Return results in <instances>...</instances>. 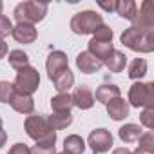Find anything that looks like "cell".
<instances>
[{
	"label": "cell",
	"mask_w": 154,
	"mask_h": 154,
	"mask_svg": "<svg viewBox=\"0 0 154 154\" xmlns=\"http://www.w3.org/2000/svg\"><path fill=\"white\" fill-rule=\"evenodd\" d=\"M24 129L31 140L36 141L38 147H54L56 131L51 129L45 114H31L24 122Z\"/></svg>",
	"instance_id": "6da1fadb"
},
{
	"label": "cell",
	"mask_w": 154,
	"mask_h": 154,
	"mask_svg": "<svg viewBox=\"0 0 154 154\" xmlns=\"http://www.w3.org/2000/svg\"><path fill=\"white\" fill-rule=\"evenodd\" d=\"M120 42L134 53H152L154 51V31H143L138 27H129L120 35Z\"/></svg>",
	"instance_id": "7a4b0ae2"
},
{
	"label": "cell",
	"mask_w": 154,
	"mask_h": 154,
	"mask_svg": "<svg viewBox=\"0 0 154 154\" xmlns=\"http://www.w3.org/2000/svg\"><path fill=\"white\" fill-rule=\"evenodd\" d=\"M49 6L45 2H33V0H27V2H20L17 4L13 17L17 20V24H29L35 26L38 22H42L47 15Z\"/></svg>",
	"instance_id": "3957f363"
},
{
	"label": "cell",
	"mask_w": 154,
	"mask_h": 154,
	"mask_svg": "<svg viewBox=\"0 0 154 154\" xmlns=\"http://www.w3.org/2000/svg\"><path fill=\"white\" fill-rule=\"evenodd\" d=\"M102 24H103L102 15L96 13V11L87 9V11L76 13V15L71 18V24H69V26H71V31H72L74 35L84 36V35H94V31H96Z\"/></svg>",
	"instance_id": "277c9868"
},
{
	"label": "cell",
	"mask_w": 154,
	"mask_h": 154,
	"mask_svg": "<svg viewBox=\"0 0 154 154\" xmlns=\"http://www.w3.org/2000/svg\"><path fill=\"white\" fill-rule=\"evenodd\" d=\"M127 103L134 109H145L154 107V84L152 82H134L129 89V100Z\"/></svg>",
	"instance_id": "5b68a950"
},
{
	"label": "cell",
	"mask_w": 154,
	"mask_h": 154,
	"mask_svg": "<svg viewBox=\"0 0 154 154\" xmlns=\"http://www.w3.org/2000/svg\"><path fill=\"white\" fill-rule=\"evenodd\" d=\"M15 89L20 91V93H26V94H33L38 91L40 87V74L35 67L27 65L20 71H17V78H15Z\"/></svg>",
	"instance_id": "8992f818"
},
{
	"label": "cell",
	"mask_w": 154,
	"mask_h": 154,
	"mask_svg": "<svg viewBox=\"0 0 154 154\" xmlns=\"http://www.w3.org/2000/svg\"><path fill=\"white\" fill-rule=\"evenodd\" d=\"M112 134L111 131L107 129H94L89 138H87V145L91 147L93 154H103V152H109L111 147H112Z\"/></svg>",
	"instance_id": "52a82bcc"
},
{
	"label": "cell",
	"mask_w": 154,
	"mask_h": 154,
	"mask_svg": "<svg viewBox=\"0 0 154 154\" xmlns=\"http://www.w3.org/2000/svg\"><path fill=\"white\" fill-rule=\"evenodd\" d=\"M132 27H138L143 31H154V9L149 0H145L138 8L136 18L132 20Z\"/></svg>",
	"instance_id": "ba28073f"
},
{
	"label": "cell",
	"mask_w": 154,
	"mask_h": 154,
	"mask_svg": "<svg viewBox=\"0 0 154 154\" xmlns=\"http://www.w3.org/2000/svg\"><path fill=\"white\" fill-rule=\"evenodd\" d=\"M65 69H69V58H67V54L63 51H53L47 56V62H45V71H47L49 80H53L54 76H58Z\"/></svg>",
	"instance_id": "9c48e42d"
},
{
	"label": "cell",
	"mask_w": 154,
	"mask_h": 154,
	"mask_svg": "<svg viewBox=\"0 0 154 154\" xmlns=\"http://www.w3.org/2000/svg\"><path fill=\"white\" fill-rule=\"evenodd\" d=\"M71 100H72V105L74 107H78L82 111H87V109H91L94 105V94H93V91L87 85L76 87L74 93L71 94Z\"/></svg>",
	"instance_id": "30bf717a"
},
{
	"label": "cell",
	"mask_w": 154,
	"mask_h": 154,
	"mask_svg": "<svg viewBox=\"0 0 154 154\" xmlns=\"http://www.w3.org/2000/svg\"><path fill=\"white\" fill-rule=\"evenodd\" d=\"M87 51H89L96 60H100V62L103 63V62L112 54L114 45H112V42H109V40H96V38H91Z\"/></svg>",
	"instance_id": "8fae6325"
},
{
	"label": "cell",
	"mask_w": 154,
	"mask_h": 154,
	"mask_svg": "<svg viewBox=\"0 0 154 154\" xmlns=\"http://www.w3.org/2000/svg\"><path fill=\"white\" fill-rule=\"evenodd\" d=\"M76 67H78L84 74H93V72H98L103 63L100 60H96L89 51H82L78 56H76Z\"/></svg>",
	"instance_id": "7c38bea8"
},
{
	"label": "cell",
	"mask_w": 154,
	"mask_h": 154,
	"mask_svg": "<svg viewBox=\"0 0 154 154\" xmlns=\"http://www.w3.org/2000/svg\"><path fill=\"white\" fill-rule=\"evenodd\" d=\"M11 36L18 42V44H33L38 36V31L35 26H29V24H17L13 26V31H11Z\"/></svg>",
	"instance_id": "4fadbf2b"
},
{
	"label": "cell",
	"mask_w": 154,
	"mask_h": 154,
	"mask_svg": "<svg viewBox=\"0 0 154 154\" xmlns=\"http://www.w3.org/2000/svg\"><path fill=\"white\" fill-rule=\"evenodd\" d=\"M9 105L17 112H20V114H33V111H35V100H33V96L26 94V93H20V91L15 93V96H13V100H11Z\"/></svg>",
	"instance_id": "5bb4252c"
},
{
	"label": "cell",
	"mask_w": 154,
	"mask_h": 154,
	"mask_svg": "<svg viewBox=\"0 0 154 154\" xmlns=\"http://www.w3.org/2000/svg\"><path fill=\"white\" fill-rule=\"evenodd\" d=\"M107 114L114 120V122H122L129 116V103L120 96V98H114L112 102H109L107 105Z\"/></svg>",
	"instance_id": "9a60e30c"
},
{
	"label": "cell",
	"mask_w": 154,
	"mask_h": 154,
	"mask_svg": "<svg viewBox=\"0 0 154 154\" xmlns=\"http://www.w3.org/2000/svg\"><path fill=\"white\" fill-rule=\"evenodd\" d=\"M120 96H122V93L116 84H102V85H98L96 94H94L96 102H100L103 105H107L109 102H112L114 98H120Z\"/></svg>",
	"instance_id": "2e32d148"
},
{
	"label": "cell",
	"mask_w": 154,
	"mask_h": 154,
	"mask_svg": "<svg viewBox=\"0 0 154 154\" xmlns=\"http://www.w3.org/2000/svg\"><path fill=\"white\" fill-rule=\"evenodd\" d=\"M141 134H143V131L136 123H127V125L120 127V131H118V136L123 143H136Z\"/></svg>",
	"instance_id": "e0dca14e"
},
{
	"label": "cell",
	"mask_w": 154,
	"mask_h": 154,
	"mask_svg": "<svg viewBox=\"0 0 154 154\" xmlns=\"http://www.w3.org/2000/svg\"><path fill=\"white\" fill-rule=\"evenodd\" d=\"M85 150V141L78 134H69L63 140V152L65 154H84Z\"/></svg>",
	"instance_id": "ac0fdd59"
},
{
	"label": "cell",
	"mask_w": 154,
	"mask_h": 154,
	"mask_svg": "<svg viewBox=\"0 0 154 154\" xmlns=\"http://www.w3.org/2000/svg\"><path fill=\"white\" fill-rule=\"evenodd\" d=\"M72 100L69 93H58L56 96L51 98V109L53 112H71L72 109Z\"/></svg>",
	"instance_id": "d6986e66"
},
{
	"label": "cell",
	"mask_w": 154,
	"mask_h": 154,
	"mask_svg": "<svg viewBox=\"0 0 154 154\" xmlns=\"http://www.w3.org/2000/svg\"><path fill=\"white\" fill-rule=\"evenodd\" d=\"M53 84H54V89L58 93H67L72 87V84H74V74H72V71L71 69L62 71L58 76H54V78H53Z\"/></svg>",
	"instance_id": "ffe728a7"
},
{
	"label": "cell",
	"mask_w": 154,
	"mask_h": 154,
	"mask_svg": "<svg viewBox=\"0 0 154 154\" xmlns=\"http://www.w3.org/2000/svg\"><path fill=\"white\" fill-rule=\"evenodd\" d=\"M103 65L111 71V72H122L127 65V56L122 53V51H112V54L103 62Z\"/></svg>",
	"instance_id": "44dd1931"
},
{
	"label": "cell",
	"mask_w": 154,
	"mask_h": 154,
	"mask_svg": "<svg viewBox=\"0 0 154 154\" xmlns=\"http://www.w3.org/2000/svg\"><path fill=\"white\" fill-rule=\"evenodd\" d=\"M47 122L53 131H62L72 123V114L71 112H53L51 116H47Z\"/></svg>",
	"instance_id": "7402d4cb"
},
{
	"label": "cell",
	"mask_w": 154,
	"mask_h": 154,
	"mask_svg": "<svg viewBox=\"0 0 154 154\" xmlns=\"http://www.w3.org/2000/svg\"><path fill=\"white\" fill-rule=\"evenodd\" d=\"M145 74H147V62L143 58H134L129 63V67H127V76L131 80H138L140 82Z\"/></svg>",
	"instance_id": "603a6c76"
},
{
	"label": "cell",
	"mask_w": 154,
	"mask_h": 154,
	"mask_svg": "<svg viewBox=\"0 0 154 154\" xmlns=\"http://www.w3.org/2000/svg\"><path fill=\"white\" fill-rule=\"evenodd\" d=\"M122 18L125 20H134L136 13H138V4L132 2V0H123V2H116V9H114Z\"/></svg>",
	"instance_id": "cb8c5ba5"
},
{
	"label": "cell",
	"mask_w": 154,
	"mask_h": 154,
	"mask_svg": "<svg viewBox=\"0 0 154 154\" xmlns=\"http://www.w3.org/2000/svg\"><path fill=\"white\" fill-rule=\"evenodd\" d=\"M9 65L13 67V69H17V71H20V69H24V67H27L29 65V56H27V53H24L22 49H13V51H9Z\"/></svg>",
	"instance_id": "d4e9b609"
},
{
	"label": "cell",
	"mask_w": 154,
	"mask_h": 154,
	"mask_svg": "<svg viewBox=\"0 0 154 154\" xmlns=\"http://www.w3.org/2000/svg\"><path fill=\"white\" fill-rule=\"evenodd\" d=\"M17 89L11 82H0V103H11Z\"/></svg>",
	"instance_id": "484cf974"
},
{
	"label": "cell",
	"mask_w": 154,
	"mask_h": 154,
	"mask_svg": "<svg viewBox=\"0 0 154 154\" xmlns=\"http://www.w3.org/2000/svg\"><path fill=\"white\" fill-rule=\"evenodd\" d=\"M140 123L147 127L149 131L154 129V107H145L140 114Z\"/></svg>",
	"instance_id": "4316f807"
},
{
	"label": "cell",
	"mask_w": 154,
	"mask_h": 154,
	"mask_svg": "<svg viewBox=\"0 0 154 154\" xmlns=\"http://www.w3.org/2000/svg\"><path fill=\"white\" fill-rule=\"evenodd\" d=\"M138 143H140V145H138L140 149L154 150V132H152V131H147V132H143V134L140 136Z\"/></svg>",
	"instance_id": "83f0119b"
},
{
	"label": "cell",
	"mask_w": 154,
	"mask_h": 154,
	"mask_svg": "<svg viewBox=\"0 0 154 154\" xmlns=\"http://www.w3.org/2000/svg\"><path fill=\"white\" fill-rule=\"evenodd\" d=\"M13 31V24L6 15H0V40H4L6 36H9Z\"/></svg>",
	"instance_id": "f1b7e54d"
},
{
	"label": "cell",
	"mask_w": 154,
	"mask_h": 154,
	"mask_svg": "<svg viewBox=\"0 0 154 154\" xmlns=\"http://www.w3.org/2000/svg\"><path fill=\"white\" fill-rule=\"evenodd\" d=\"M93 38H96V40H109V42H112V29H111L109 26L102 24V26L94 31Z\"/></svg>",
	"instance_id": "f546056e"
},
{
	"label": "cell",
	"mask_w": 154,
	"mask_h": 154,
	"mask_svg": "<svg viewBox=\"0 0 154 154\" xmlns=\"http://www.w3.org/2000/svg\"><path fill=\"white\" fill-rule=\"evenodd\" d=\"M29 154H56V149L54 147H31L29 149Z\"/></svg>",
	"instance_id": "4dcf8cb0"
},
{
	"label": "cell",
	"mask_w": 154,
	"mask_h": 154,
	"mask_svg": "<svg viewBox=\"0 0 154 154\" xmlns=\"http://www.w3.org/2000/svg\"><path fill=\"white\" fill-rule=\"evenodd\" d=\"M8 154H29V147L26 143H15Z\"/></svg>",
	"instance_id": "1f68e13d"
},
{
	"label": "cell",
	"mask_w": 154,
	"mask_h": 154,
	"mask_svg": "<svg viewBox=\"0 0 154 154\" xmlns=\"http://www.w3.org/2000/svg\"><path fill=\"white\" fill-rule=\"evenodd\" d=\"M6 141H8V134H6L4 125H2V118H0V149L6 145Z\"/></svg>",
	"instance_id": "d6a6232c"
},
{
	"label": "cell",
	"mask_w": 154,
	"mask_h": 154,
	"mask_svg": "<svg viewBox=\"0 0 154 154\" xmlns=\"http://www.w3.org/2000/svg\"><path fill=\"white\" fill-rule=\"evenodd\" d=\"M102 9H105V11H114L116 9V2H111V4H105V2H100L98 4Z\"/></svg>",
	"instance_id": "836d02e7"
},
{
	"label": "cell",
	"mask_w": 154,
	"mask_h": 154,
	"mask_svg": "<svg viewBox=\"0 0 154 154\" xmlns=\"http://www.w3.org/2000/svg\"><path fill=\"white\" fill-rule=\"evenodd\" d=\"M8 51H9V47H8V44H6L4 40H0V58H4V56L8 54Z\"/></svg>",
	"instance_id": "e575fe53"
},
{
	"label": "cell",
	"mask_w": 154,
	"mask_h": 154,
	"mask_svg": "<svg viewBox=\"0 0 154 154\" xmlns=\"http://www.w3.org/2000/svg\"><path fill=\"white\" fill-rule=\"evenodd\" d=\"M112 154H132L127 147H118V149H114L112 150Z\"/></svg>",
	"instance_id": "d590c367"
},
{
	"label": "cell",
	"mask_w": 154,
	"mask_h": 154,
	"mask_svg": "<svg viewBox=\"0 0 154 154\" xmlns=\"http://www.w3.org/2000/svg\"><path fill=\"white\" fill-rule=\"evenodd\" d=\"M132 154H154V150H147V149H140V147H138Z\"/></svg>",
	"instance_id": "8d00e7d4"
},
{
	"label": "cell",
	"mask_w": 154,
	"mask_h": 154,
	"mask_svg": "<svg viewBox=\"0 0 154 154\" xmlns=\"http://www.w3.org/2000/svg\"><path fill=\"white\" fill-rule=\"evenodd\" d=\"M2 9H4V4H2V2H0V15H2Z\"/></svg>",
	"instance_id": "74e56055"
},
{
	"label": "cell",
	"mask_w": 154,
	"mask_h": 154,
	"mask_svg": "<svg viewBox=\"0 0 154 154\" xmlns=\"http://www.w3.org/2000/svg\"><path fill=\"white\" fill-rule=\"evenodd\" d=\"M60 154H65V152H60Z\"/></svg>",
	"instance_id": "f35d334b"
}]
</instances>
